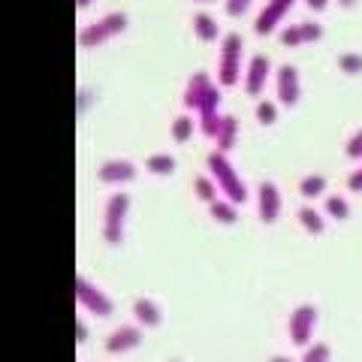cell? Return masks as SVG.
Returning <instances> with one entry per match:
<instances>
[{
	"mask_svg": "<svg viewBox=\"0 0 362 362\" xmlns=\"http://www.w3.org/2000/svg\"><path fill=\"white\" fill-rule=\"evenodd\" d=\"M206 163H209V173L214 175V181H218V187L226 194V199H230L233 206H242V202L247 199V187L242 185V178L230 166V160H226L221 151H214V154H209Z\"/></svg>",
	"mask_w": 362,
	"mask_h": 362,
	"instance_id": "1",
	"label": "cell"
},
{
	"mask_svg": "<svg viewBox=\"0 0 362 362\" xmlns=\"http://www.w3.org/2000/svg\"><path fill=\"white\" fill-rule=\"evenodd\" d=\"M130 211V197L127 194H112L103 211V239L109 245H121L124 239V221Z\"/></svg>",
	"mask_w": 362,
	"mask_h": 362,
	"instance_id": "2",
	"label": "cell"
},
{
	"mask_svg": "<svg viewBox=\"0 0 362 362\" xmlns=\"http://www.w3.org/2000/svg\"><path fill=\"white\" fill-rule=\"evenodd\" d=\"M76 302L94 317H109L115 311V302H112L103 290H97L85 275H76Z\"/></svg>",
	"mask_w": 362,
	"mask_h": 362,
	"instance_id": "3",
	"label": "cell"
},
{
	"mask_svg": "<svg viewBox=\"0 0 362 362\" xmlns=\"http://www.w3.org/2000/svg\"><path fill=\"white\" fill-rule=\"evenodd\" d=\"M239 58H242V37L239 33H230L221 42V70H218V82L233 88L239 82Z\"/></svg>",
	"mask_w": 362,
	"mask_h": 362,
	"instance_id": "4",
	"label": "cell"
},
{
	"mask_svg": "<svg viewBox=\"0 0 362 362\" xmlns=\"http://www.w3.org/2000/svg\"><path fill=\"white\" fill-rule=\"evenodd\" d=\"M314 323H317V308H314V305H299V308H293L290 323H287V329H290V341L305 350V347L311 344Z\"/></svg>",
	"mask_w": 362,
	"mask_h": 362,
	"instance_id": "5",
	"label": "cell"
},
{
	"mask_svg": "<svg viewBox=\"0 0 362 362\" xmlns=\"http://www.w3.org/2000/svg\"><path fill=\"white\" fill-rule=\"evenodd\" d=\"M257 211L263 223H275L281 218V190L272 181H263L257 190Z\"/></svg>",
	"mask_w": 362,
	"mask_h": 362,
	"instance_id": "6",
	"label": "cell"
},
{
	"mask_svg": "<svg viewBox=\"0 0 362 362\" xmlns=\"http://www.w3.org/2000/svg\"><path fill=\"white\" fill-rule=\"evenodd\" d=\"M293 4H296V0H269L266 9H263V13L257 16V21H254V30L259 33V37H269V33L278 28V21L290 13Z\"/></svg>",
	"mask_w": 362,
	"mask_h": 362,
	"instance_id": "7",
	"label": "cell"
},
{
	"mask_svg": "<svg viewBox=\"0 0 362 362\" xmlns=\"http://www.w3.org/2000/svg\"><path fill=\"white\" fill-rule=\"evenodd\" d=\"M299 94H302V85H299L296 66H290V64L278 66V100H281V106H296Z\"/></svg>",
	"mask_w": 362,
	"mask_h": 362,
	"instance_id": "8",
	"label": "cell"
},
{
	"mask_svg": "<svg viewBox=\"0 0 362 362\" xmlns=\"http://www.w3.org/2000/svg\"><path fill=\"white\" fill-rule=\"evenodd\" d=\"M139 344H142V329L139 326H118V329L106 338V350L109 354H115V356L127 354V350H136Z\"/></svg>",
	"mask_w": 362,
	"mask_h": 362,
	"instance_id": "9",
	"label": "cell"
},
{
	"mask_svg": "<svg viewBox=\"0 0 362 362\" xmlns=\"http://www.w3.org/2000/svg\"><path fill=\"white\" fill-rule=\"evenodd\" d=\"M323 37V25H317V21H299V25H290L281 30V42L284 45H305V42H317Z\"/></svg>",
	"mask_w": 362,
	"mask_h": 362,
	"instance_id": "10",
	"label": "cell"
},
{
	"mask_svg": "<svg viewBox=\"0 0 362 362\" xmlns=\"http://www.w3.org/2000/svg\"><path fill=\"white\" fill-rule=\"evenodd\" d=\"M97 178L103 185H127V181H136V166L130 160H109L97 169Z\"/></svg>",
	"mask_w": 362,
	"mask_h": 362,
	"instance_id": "11",
	"label": "cell"
},
{
	"mask_svg": "<svg viewBox=\"0 0 362 362\" xmlns=\"http://www.w3.org/2000/svg\"><path fill=\"white\" fill-rule=\"evenodd\" d=\"M211 78H209V73H194L190 76V82H187V90H185V100H181V103H185L187 109H199L202 103H206V97L211 94Z\"/></svg>",
	"mask_w": 362,
	"mask_h": 362,
	"instance_id": "12",
	"label": "cell"
},
{
	"mask_svg": "<svg viewBox=\"0 0 362 362\" xmlns=\"http://www.w3.org/2000/svg\"><path fill=\"white\" fill-rule=\"evenodd\" d=\"M266 76H269V58L266 54H254V61L247 64V73H245V90L251 97H257L259 90L266 88Z\"/></svg>",
	"mask_w": 362,
	"mask_h": 362,
	"instance_id": "13",
	"label": "cell"
},
{
	"mask_svg": "<svg viewBox=\"0 0 362 362\" xmlns=\"http://www.w3.org/2000/svg\"><path fill=\"white\" fill-rule=\"evenodd\" d=\"M133 317H136L139 326H160L163 323V314H160V308H157V302L145 299V296H139L133 302Z\"/></svg>",
	"mask_w": 362,
	"mask_h": 362,
	"instance_id": "14",
	"label": "cell"
},
{
	"mask_svg": "<svg viewBox=\"0 0 362 362\" xmlns=\"http://www.w3.org/2000/svg\"><path fill=\"white\" fill-rule=\"evenodd\" d=\"M235 133H239V118H235V115H223L221 118V130H218V136H214V139H218V151L221 154H226L235 145Z\"/></svg>",
	"mask_w": 362,
	"mask_h": 362,
	"instance_id": "15",
	"label": "cell"
},
{
	"mask_svg": "<svg viewBox=\"0 0 362 362\" xmlns=\"http://www.w3.org/2000/svg\"><path fill=\"white\" fill-rule=\"evenodd\" d=\"M106 40H109V30L103 28V21H94V25L78 30V45H82V49H94V45L106 42Z\"/></svg>",
	"mask_w": 362,
	"mask_h": 362,
	"instance_id": "16",
	"label": "cell"
},
{
	"mask_svg": "<svg viewBox=\"0 0 362 362\" xmlns=\"http://www.w3.org/2000/svg\"><path fill=\"white\" fill-rule=\"evenodd\" d=\"M194 30H197V37L202 42H214L221 37V30H218V21H214L209 13H197L194 16Z\"/></svg>",
	"mask_w": 362,
	"mask_h": 362,
	"instance_id": "17",
	"label": "cell"
},
{
	"mask_svg": "<svg viewBox=\"0 0 362 362\" xmlns=\"http://www.w3.org/2000/svg\"><path fill=\"white\" fill-rule=\"evenodd\" d=\"M296 218H299V223H302V230H308L311 235H320V233L326 230L323 214H320V211H314L311 206H302V209L296 211Z\"/></svg>",
	"mask_w": 362,
	"mask_h": 362,
	"instance_id": "18",
	"label": "cell"
},
{
	"mask_svg": "<svg viewBox=\"0 0 362 362\" xmlns=\"http://www.w3.org/2000/svg\"><path fill=\"white\" fill-rule=\"evenodd\" d=\"M209 211H211V218L218 221V223H235L239 221V211H235V206L230 199H214V202H209Z\"/></svg>",
	"mask_w": 362,
	"mask_h": 362,
	"instance_id": "19",
	"label": "cell"
},
{
	"mask_svg": "<svg viewBox=\"0 0 362 362\" xmlns=\"http://www.w3.org/2000/svg\"><path fill=\"white\" fill-rule=\"evenodd\" d=\"M145 166H148V173H154V175H173L175 173V157H169V154H151L148 160H145Z\"/></svg>",
	"mask_w": 362,
	"mask_h": 362,
	"instance_id": "20",
	"label": "cell"
},
{
	"mask_svg": "<svg viewBox=\"0 0 362 362\" xmlns=\"http://www.w3.org/2000/svg\"><path fill=\"white\" fill-rule=\"evenodd\" d=\"M326 190V178L323 175H308V178H302L299 181V194L305 199H314V197H320Z\"/></svg>",
	"mask_w": 362,
	"mask_h": 362,
	"instance_id": "21",
	"label": "cell"
},
{
	"mask_svg": "<svg viewBox=\"0 0 362 362\" xmlns=\"http://www.w3.org/2000/svg\"><path fill=\"white\" fill-rule=\"evenodd\" d=\"M332 359V350L326 341H317V344H308L302 350V362H329Z\"/></svg>",
	"mask_w": 362,
	"mask_h": 362,
	"instance_id": "22",
	"label": "cell"
},
{
	"mask_svg": "<svg viewBox=\"0 0 362 362\" xmlns=\"http://www.w3.org/2000/svg\"><path fill=\"white\" fill-rule=\"evenodd\" d=\"M338 70L347 73V76H359V73H362V54H356V52H341V54H338Z\"/></svg>",
	"mask_w": 362,
	"mask_h": 362,
	"instance_id": "23",
	"label": "cell"
},
{
	"mask_svg": "<svg viewBox=\"0 0 362 362\" xmlns=\"http://www.w3.org/2000/svg\"><path fill=\"white\" fill-rule=\"evenodd\" d=\"M190 136H194V118H190V115H178L173 121V139L175 142H187Z\"/></svg>",
	"mask_w": 362,
	"mask_h": 362,
	"instance_id": "24",
	"label": "cell"
},
{
	"mask_svg": "<svg viewBox=\"0 0 362 362\" xmlns=\"http://www.w3.org/2000/svg\"><path fill=\"white\" fill-rule=\"evenodd\" d=\"M326 214L335 221H347L350 218V206L344 202V197H326Z\"/></svg>",
	"mask_w": 362,
	"mask_h": 362,
	"instance_id": "25",
	"label": "cell"
},
{
	"mask_svg": "<svg viewBox=\"0 0 362 362\" xmlns=\"http://www.w3.org/2000/svg\"><path fill=\"white\" fill-rule=\"evenodd\" d=\"M194 190H197V197H199V199L214 202V194H218V185H214L211 178H206V175H197V178H194Z\"/></svg>",
	"mask_w": 362,
	"mask_h": 362,
	"instance_id": "26",
	"label": "cell"
},
{
	"mask_svg": "<svg viewBox=\"0 0 362 362\" xmlns=\"http://www.w3.org/2000/svg\"><path fill=\"white\" fill-rule=\"evenodd\" d=\"M257 121L259 124H275L278 121V106L275 103H269V100H263V103H257Z\"/></svg>",
	"mask_w": 362,
	"mask_h": 362,
	"instance_id": "27",
	"label": "cell"
},
{
	"mask_svg": "<svg viewBox=\"0 0 362 362\" xmlns=\"http://www.w3.org/2000/svg\"><path fill=\"white\" fill-rule=\"evenodd\" d=\"M247 6H251V0H226L223 9H226V16H233V18H239L247 13Z\"/></svg>",
	"mask_w": 362,
	"mask_h": 362,
	"instance_id": "28",
	"label": "cell"
},
{
	"mask_svg": "<svg viewBox=\"0 0 362 362\" xmlns=\"http://www.w3.org/2000/svg\"><path fill=\"white\" fill-rule=\"evenodd\" d=\"M344 151H347V157H362V130L344 145Z\"/></svg>",
	"mask_w": 362,
	"mask_h": 362,
	"instance_id": "29",
	"label": "cell"
},
{
	"mask_svg": "<svg viewBox=\"0 0 362 362\" xmlns=\"http://www.w3.org/2000/svg\"><path fill=\"white\" fill-rule=\"evenodd\" d=\"M347 187L354 190V194H359V190H362V166L356 169V173H350V178H347Z\"/></svg>",
	"mask_w": 362,
	"mask_h": 362,
	"instance_id": "30",
	"label": "cell"
},
{
	"mask_svg": "<svg viewBox=\"0 0 362 362\" xmlns=\"http://www.w3.org/2000/svg\"><path fill=\"white\" fill-rule=\"evenodd\" d=\"M76 341L78 344L88 341V326H85V320H76Z\"/></svg>",
	"mask_w": 362,
	"mask_h": 362,
	"instance_id": "31",
	"label": "cell"
},
{
	"mask_svg": "<svg viewBox=\"0 0 362 362\" xmlns=\"http://www.w3.org/2000/svg\"><path fill=\"white\" fill-rule=\"evenodd\" d=\"M305 4H308V9H314V13H323L329 0H305Z\"/></svg>",
	"mask_w": 362,
	"mask_h": 362,
	"instance_id": "32",
	"label": "cell"
},
{
	"mask_svg": "<svg viewBox=\"0 0 362 362\" xmlns=\"http://www.w3.org/2000/svg\"><path fill=\"white\" fill-rule=\"evenodd\" d=\"M88 106H90V94L78 90V112H88Z\"/></svg>",
	"mask_w": 362,
	"mask_h": 362,
	"instance_id": "33",
	"label": "cell"
},
{
	"mask_svg": "<svg viewBox=\"0 0 362 362\" xmlns=\"http://www.w3.org/2000/svg\"><path fill=\"white\" fill-rule=\"evenodd\" d=\"M90 4H94V0H76V6H78V9H85V6H90Z\"/></svg>",
	"mask_w": 362,
	"mask_h": 362,
	"instance_id": "34",
	"label": "cell"
},
{
	"mask_svg": "<svg viewBox=\"0 0 362 362\" xmlns=\"http://www.w3.org/2000/svg\"><path fill=\"white\" fill-rule=\"evenodd\" d=\"M338 4H341L344 9H350V6H356V0H338Z\"/></svg>",
	"mask_w": 362,
	"mask_h": 362,
	"instance_id": "35",
	"label": "cell"
},
{
	"mask_svg": "<svg viewBox=\"0 0 362 362\" xmlns=\"http://www.w3.org/2000/svg\"><path fill=\"white\" fill-rule=\"evenodd\" d=\"M269 362H293V359H290V356H272Z\"/></svg>",
	"mask_w": 362,
	"mask_h": 362,
	"instance_id": "36",
	"label": "cell"
},
{
	"mask_svg": "<svg viewBox=\"0 0 362 362\" xmlns=\"http://www.w3.org/2000/svg\"><path fill=\"white\" fill-rule=\"evenodd\" d=\"M199 4H211V0H199Z\"/></svg>",
	"mask_w": 362,
	"mask_h": 362,
	"instance_id": "37",
	"label": "cell"
},
{
	"mask_svg": "<svg viewBox=\"0 0 362 362\" xmlns=\"http://www.w3.org/2000/svg\"><path fill=\"white\" fill-rule=\"evenodd\" d=\"M173 362H181V359H173Z\"/></svg>",
	"mask_w": 362,
	"mask_h": 362,
	"instance_id": "38",
	"label": "cell"
}]
</instances>
